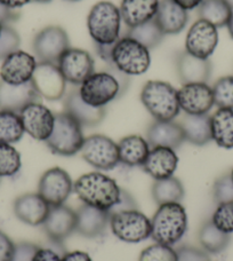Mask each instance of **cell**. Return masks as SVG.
Instances as JSON below:
<instances>
[{"label": "cell", "instance_id": "cell-1", "mask_svg": "<svg viewBox=\"0 0 233 261\" xmlns=\"http://www.w3.org/2000/svg\"><path fill=\"white\" fill-rule=\"evenodd\" d=\"M128 77L113 65H108L105 70L93 72L79 87V94L90 106L105 108L127 91Z\"/></svg>", "mask_w": 233, "mask_h": 261}, {"label": "cell", "instance_id": "cell-2", "mask_svg": "<svg viewBox=\"0 0 233 261\" xmlns=\"http://www.w3.org/2000/svg\"><path fill=\"white\" fill-rule=\"evenodd\" d=\"M120 186L100 171L85 173L74 181L73 193L83 204L109 212L119 202Z\"/></svg>", "mask_w": 233, "mask_h": 261}, {"label": "cell", "instance_id": "cell-3", "mask_svg": "<svg viewBox=\"0 0 233 261\" xmlns=\"http://www.w3.org/2000/svg\"><path fill=\"white\" fill-rule=\"evenodd\" d=\"M188 230V213L181 203L159 205L151 218V239L156 243L173 246Z\"/></svg>", "mask_w": 233, "mask_h": 261}, {"label": "cell", "instance_id": "cell-4", "mask_svg": "<svg viewBox=\"0 0 233 261\" xmlns=\"http://www.w3.org/2000/svg\"><path fill=\"white\" fill-rule=\"evenodd\" d=\"M141 101L155 120H174L181 113L179 93L169 83L149 81L142 88Z\"/></svg>", "mask_w": 233, "mask_h": 261}, {"label": "cell", "instance_id": "cell-5", "mask_svg": "<svg viewBox=\"0 0 233 261\" xmlns=\"http://www.w3.org/2000/svg\"><path fill=\"white\" fill-rule=\"evenodd\" d=\"M121 14L119 7L110 2H100L92 7L87 28L94 44L112 45L120 38Z\"/></svg>", "mask_w": 233, "mask_h": 261}, {"label": "cell", "instance_id": "cell-6", "mask_svg": "<svg viewBox=\"0 0 233 261\" xmlns=\"http://www.w3.org/2000/svg\"><path fill=\"white\" fill-rule=\"evenodd\" d=\"M85 141L82 126L68 113L55 114L52 134L46 140V146L55 155L70 157L80 152Z\"/></svg>", "mask_w": 233, "mask_h": 261}, {"label": "cell", "instance_id": "cell-7", "mask_svg": "<svg viewBox=\"0 0 233 261\" xmlns=\"http://www.w3.org/2000/svg\"><path fill=\"white\" fill-rule=\"evenodd\" d=\"M151 64L150 49L129 36H124L113 44L111 64L127 76H139Z\"/></svg>", "mask_w": 233, "mask_h": 261}, {"label": "cell", "instance_id": "cell-8", "mask_svg": "<svg viewBox=\"0 0 233 261\" xmlns=\"http://www.w3.org/2000/svg\"><path fill=\"white\" fill-rule=\"evenodd\" d=\"M109 227L116 239L137 244L151 237V219L138 208L110 214Z\"/></svg>", "mask_w": 233, "mask_h": 261}, {"label": "cell", "instance_id": "cell-9", "mask_svg": "<svg viewBox=\"0 0 233 261\" xmlns=\"http://www.w3.org/2000/svg\"><path fill=\"white\" fill-rule=\"evenodd\" d=\"M81 157L87 164L99 171H110L120 164L118 143L103 134H93L85 138Z\"/></svg>", "mask_w": 233, "mask_h": 261}, {"label": "cell", "instance_id": "cell-10", "mask_svg": "<svg viewBox=\"0 0 233 261\" xmlns=\"http://www.w3.org/2000/svg\"><path fill=\"white\" fill-rule=\"evenodd\" d=\"M70 47L67 31L59 25L46 27L34 39V52L40 62L57 63L61 55Z\"/></svg>", "mask_w": 233, "mask_h": 261}, {"label": "cell", "instance_id": "cell-11", "mask_svg": "<svg viewBox=\"0 0 233 261\" xmlns=\"http://www.w3.org/2000/svg\"><path fill=\"white\" fill-rule=\"evenodd\" d=\"M73 181L62 167H52L44 172L38 184V194L49 206L62 205L73 193Z\"/></svg>", "mask_w": 233, "mask_h": 261}, {"label": "cell", "instance_id": "cell-12", "mask_svg": "<svg viewBox=\"0 0 233 261\" xmlns=\"http://www.w3.org/2000/svg\"><path fill=\"white\" fill-rule=\"evenodd\" d=\"M57 67L62 72L65 82L79 85L95 72V62L92 55L80 48L70 47L61 55Z\"/></svg>", "mask_w": 233, "mask_h": 261}, {"label": "cell", "instance_id": "cell-13", "mask_svg": "<svg viewBox=\"0 0 233 261\" xmlns=\"http://www.w3.org/2000/svg\"><path fill=\"white\" fill-rule=\"evenodd\" d=\"M24 132L37 141H46L52 134L55 123V114L39 101L32 102L18 114Z\"/></svg>", "mask_w": 233, "mask_h": 261}, {"label": "cell", "instance_id": "cell-14", "mask_svg": "<svg viewBox=\"0 0 233 261\" xmlns=\"http://www.w3.org/2000/svg\"><path fill=\"white\" fill-rule=\"evenodd\" d=\"M218 45V30L207 21L199 20L191 25L185 38V50L195 58L209 60Z\"/></svg>", "mask_w": 233, "mask_h": 261}, {"label": "cell", "instance_id": "cell-15", "mask_svg": "<svg viewBox=\"0 0 233 261\" xmlns=\"http://www.w3.org/2000/svg\"><path fill=\"white\" fill-rule=\"evenodd\" d=\"M32 83L39 96L48 101H59L65 94L67 82L56 63L39 62L32 77Z\"/></svg>", "mask_w": 233, "mask_h": 261}, {"label": "cell", "instance_id": "cell-16", "mask_svg": "<svg viewBox=\"0 0 233 261\" xmlns=\"http://www.w3.org/2000/svg\"><path fill=\"white\" fill-rule=\"evenodd\" d=\"M177 93L181 110L188 115H208L215 106L213 88L207 83L183 84Z\"/></svg>", "mask_w": 233, "mask_h": 261}, {"label": "cell", "instance_id": "cell-17", "mask_svg": "<svg viewBox=\"0 0 233 261\" xmlns=\"http://www.w3.org/2000/svg\"><path fill=\"white\" fill-rule=\"evenodd\" d=\"M37 64L38 63L34 55L17 49L3 60L0 67V81L11 85H22L31 82Z\"/></svg>", "mask_w": 233, "mask_h": 261}, {"label": "cell", "instance_id": "cell-18", "mask_svg": "<svg viewBox=\"0 0 233 261\" xmlns=\"http://www.w3.org/2000/svg\"><path fill=\"white\" fill-rule=\"evenodd\" d=\"M41 226L50 242L63 244V242L76 231L77 213L65 204L50 206Z\"/></svg>", "mask_w": 233, "mask_h": 261}, {"label": "cell", "instance_id": "cell-19", "mask_svg": "<svg viewBox=\"0 0 233 261\" xmlns=\"http://www.w3.org/2000/svg\"><path fill=\"white\" fill-rule=\"evenodd\" d=\"M39 99L40 96L32 81L22 85H11L0 81V110L20 114L27 105L39 101Z\"/></svg>", "mask_w": 233, "mask_h": 261}, {"label": "cell", "instance_id": "cell-20", "mask_svg": "<svg viewBox=\"0 0 233 261\" xmlns=\"http://www.w3.org/2000/svg\"><path fill=\"white\" fill-rule=\"evenodd\" d=\"M49 208V204L38 193H27L18 196L13 204L16 218L30 226L43 225Z\"/></svg>", "mask_w": 233, "mask_h": 261}, {"label": "cell", "instance_id": "cell-21", "mask_svg": "<svg viewBox=\"0 0 233 261\" xmlns=\"http://www.w3.org/2000/svg\"><path fill=\"white\" fill-rule=\"evenodd\" d=\"M177 165H179V157L174 149L152 147L142 167L152 179L161 180L173 176Z\"/></svg>", "mask_w": 233, "mask_h": 261}, {"label": "cell", "instance_id": "cell-22", "mask_svg": "<svg viewBox=\"0 0 233 261\" xmlns=\"http://www.w3.org/2000/svg\"><path fill=\"white\" fill-rule=\"evenodd\" d=\"M64 111L77 120L82 127H94L105 117V108H95L81 99L79 90H73L65 96Z\"/></svg>", "mask_w": 233, "mask_h": 261}, {"label": "cell", "instance_id": "cell-23", "mask_svg": "<svg viewBox=\"0 0 233 261\" xmlns=\"http://www.w3.org/2000/svg\"><path fill=\"white\" fill-rule=\"evenodd\" d=\"M147 140L152 147L180 148L185 141L184 132L175 120H155L147 130Z\"/></svg>", "mask_w": 233, "mask_h": 261}, {"label": "cell", "instance_id": "cell-24", "mask_svg": "<svg viewBox=\"0 0 233 261\" xmlns=\"http://www.w3.org/2000/svg\"><path fill=\"white\" fill-rule=\"evenodd\" d=\"M176 71L183 84L207 83L213 67L209 60L195 58L184 50L176 55Z\"/></svg>", "mask_w": 233, "mask_h": 261}, {"label": "cell", "instance_id": "cell-25", "mask_svg": "<svg viewBox=\"0 0 233 261\" xmlns=\"http://www.w3.org/2000/svg\"><path fill=\"white\" fill-rule=\"evenodd\" d=\"M77 228L76 231L87 239L103 234L110 223V214L104 210L83 204L77 211Z\"/></svg>", "mask_w": 233, "mask_h": 261}, {"label": "cell", "instance_id": "cell-26", "mask_svg": "<svg viewBox=\"0 0 233 261\" xmlns=\"http://www.w3.org/2000/svg\"><path fill=\"white\" fill-rule=\"evenodd\" d=\"M155 21L165 36L177 35L183 31L188 24L189 14L186 9L177 5L174 0H161Z\"/></svg>", "mask_w": 233, "mask_h": 261}, {"label": "cell", "instance_id": "cell-27", "mask_svg": "<svg viewBox=\"0 0 233 261\" xmlns=\"http://www.w3.org/2000/svg\"><path fill=\"white\" fill-rule=\"evenodd\" d=\"M158 7L159 0H123L119 9L121 18L130 29L153 20Z\"/></svg>", "mask_w": 233, "mask_h": 261}, {"label": "cell", "instance_id": "cell-28", "mask_svg": "<svg viewBox=\"0 0 233 261\" xmlns=\"http://www.w3.org/2000/svg\"><path fill=\"white\" fill-rule=\"evenodd\" d=\"M150 149L148 140L142 135H127L118 142L120 164L128 167L142 166Z\"/></svg>", "mask_w": 233, "mask_h": 261}, {"label": "cell", "instance_id": "cell-29", "mask_svg": "<svg viewBox=\"0 0 233 261\" xmlns=\"http://www.w3.org/2000/svg\"><path fill=\"white\" fill-rule=\"evenodd\" d=\"M180 125L184 132L185 141L199 147L212 141L211 116L185 114Z\"/></svg>", "mask_w": 233, "mask_h": 261}, {"label": "cell", "instance_id": "cell-30", "mask_svg": "<svg viewBox=\"0 0 233 261\" xmlns=\"http://www.w3.org/2000/svg\"><path fill=\"white\" fill-rule=\"evenodd\" d=\"M212 140L218 147L233 149V109L218 108L211 116Z\"/></svg>", "mask_w": 233, "mask_h": 261}, {"label": "cell", "instance_id": "cell-31", "mask_svg": "<svg viewBox=\"0 0 233 261\" xmlns=\"http://www.w3.org/2000/svg\"><path fill=\"white\" fill-rule=\"evenodd\" d=\"M151 193L153 200L159 206L169 203H181L184 198L185 189L181 180L173 175L167 179L155 180Z\"/></svg>", "mask_w": 233, "mask_h": 261}, {"label": "cell", "instance_id": "cell-32", "mask_svg": "<svg viewBox=\"0 0 233 261\" xmlns=\"http://www.w3.org/2000/svg\"><path fill=\"white\" fill-rule=\"evenodd\" d=\"M233 9L225 0H202L199 5L200 20L207 21L214 27H226L232 17Z\"/></svg>", "mask_w": 233, "mask_h": 261}, {"label": "cell", "instance_id": "cell-33", "mask_svg": "<svg viewBox=\"0 0 233 261\" xmlns=\"http://www.w3.org/2000/svg\"><path fill=\"white\" fill-rule=\"evenodd\" d=\"M230 241L231 235L218 229L212 220L205 222L199 230L200 245L208 253L217 254L223 252L227 248Z\"/></svg>", "mask_w": 233, "mask_h": 261}, {"label": "cell", "instance_id": "cell-34", "mask_svg": "<svg viewBox=\"0 0 233 261\" xmlns=\"http://www.w3.org/2000/svg\"><path fill=\"white\" fill-rule=\"evenodd\" d=\"M24 133L20 115L13 111L0 110V143H16Z\"/></svg>", "mask_w": 233, "mask_h": 261}, {"label": "cell", "instance_id": "cell-35", "mask_svg": "<svg viewBox=\"0 0 233 261\" xmlns=\"http://www.w3.org/2000/svg\"><path fill=\"white\" fill-rule=\"evenodd\" d=\"M126 36H129L137 40L139 44L145 46L148 49H153L161 44L164 40L165 34L161 31L159 25L157 24L155 18L149 22L143 23L141 25L128 29Z\"/></svg>", "mask_w": 233, "mask_h": 261}, {"label": "cell", "instance_id": "cell-36", "mask_svg": "<svg viewBox=\"0 0 233 261\" xmlns=\"http://www.w3.org/2000/svg\"><path fill=\"white\" fill-rule=\"evenodd\" d=\"M22 167L21 153L13 144L0 143V178H12Z\"/></svg>", "mask_w": 233, "mask_h": 261}, {"label": "cell", "instance_id": "cell-37", "mask_svg": "<svg viewBox=\"0 0 233 261\" xmlns=\"http://www.w3.org/2000/svg\"><path fill=\"white\" fill-rule=\"evenodd\" d=\"M212 88L215 106L218 108L233 109V76L221 77Z\"/></svg>", "mask_w": 233, "mask_h": 261}, {"label": "cell", "instance_id": "cell-38", "mask_svg": "<svg viewBox=\"0 0 233 261\" xmlns=\"http://www.w3.org/2000/svg\"><path fill=\"white\" fill-rule=\"evenodd\" d=\"M138 261H177V253L173 246L155 243L142 251Z\"/></svg>", "mask_w": 233, "mask_h": 261}, {"label": "cell", "instance_id": "cell-39", "mask_svg": "<svg viewBox=\"0 0 233 261\" xmlns=\"http://www.w3.org/2000/svg\"><path fill=\"white\" fill-rule=\"evenodd\" d=\"M211 220L218 229L231 235L233 232V200L217 204Z\"/></svg>", "mask_w": 233, "mask_h": 261}, {"label": "cell", "instance_id": "cell-40", "mask_svg": "<svg viewBox=\"0 0 233 261\" xmlns=\"http://www.w3.org/2000/svg\"><path fill=\"white\" fill-rule=\"evenodd\" d=\"M20 45L21 38L16 30L9 25H4L0 35V60H4L9 54L16 52Z\"/></svg>", "mask_w": 233, "mask_h": 261}, {"label": "cell", "instance_id": "cell-41", "mask_svg": "<svg viewBox=\"0 0 233 261\" xmlns=\"http://www.w3.org/2000/svg\"><path fill=\"white\" fill-rule=\"evenodd\" d=\"M213 197L216 204H222L233 200V182L230 173L218 178L213 187Z\"/></svg>", "mask_w": 233, "mask_h": 261}, {"label": "cell", "instance_id": "cell-42", "mask_svg": "<svg viewBox=\"0 0 233 261\" xmlns=\"http://www.w3.org/2000/svg\"><path fill=\"white\" fill-rule=\"evenodd\" d=\"M53 246H44L37 250L34 261H62L63 254L67 252L63 249V244L50 242Z\"/></svg>", "mask_w": 233, "mask_h": 261}, {"label": "cell", "instance_id": "cell-43", "mask_svg": "<svg viewBox=\"0 0 233 261\" xmlns=\"http://www.w3.org/2000/svg\"><path fill=\"white\" fill-rule=\"evenodd\" d=\"M177 261H211L209 253L203 249L183 245L176 250Z\"/></svg>", "mask_w": 233, "mask_h": 261}, {"label": "cell", "instance_id": "cell-44", "mask_svg": "<svg viewBox=\"0 0 233 261\" xmlns=\"http://www.w3.org/2000/svg\"><path fill=\"white\" fill-rule=\"evenodd\" d=\"M39 246L30 242H21L15 244L12 261H34V257Z\"/></svg>", "mask_w": 233, "mask_h": 261}, {"label": "cell", "instance_id": "cell-45", "mask_svg": "<svg viewBox=\"0 0 233 261\" xmlns=\"http://www.w3.org/2000/svg\"><path fill=\"white\" fill-rule=\"evenodd\" d=\"M134 208H138L137 202L135 200L133 196L127 192V190L121 189L119 202L110 210L109 214H113L121 211H127V210H134Z\"/></svg>", "mask_w": 233, "mask_h": 261}, {"label": "cell", "instance_id": "cell-46", "mask_svg": "<svg viewBox=\"0 0 233 261\" xmlns=\"http://www.w3.org/2000/svg\"><path fill=\"white\" fill-rule=\"evenodd\" d=\"M15 243L7 234L0 230V261H12Z\"/></svg>", "mask_w": 233, "mask_h": 261}, {"label": "cell", "instance_id": "cell-47", "mask_svg": "<svg viewBox=\"0 0 233 261\" xmlns=\"http://www.w3.org/2000/svg\"><path fill=\"white\" fill-rule=\"evenodd\" d=\"M18 16H20V13L16 12L15 9H9L0 3V21H2L5 25H8V23L16 21Z\"/></svg>", "mask_w": 233, "mask_h": 261}, {"label": "cell", "instance_id": "cell-48", "mask_svg": "<svg viewBox=\"0 0 233 261\" xmlns=\"http://www.w3.org/2000/svg\"><path fill=\"white\" fill-rule=\"evenodd\" d=\"M62 261H93L92 257L85 251H71L65 252L62 257Z\"/></svg>", "mask_w": 233, "mask_h": 261}, {"label": "cell", "instance_id": "cell-49", "mask_svg": "<svg viewBox=\"0 0 233 261\" xmlns=\"http://www.w3.org/2000/svg\"><path fill=\"white\" fill-rule=\"evenodd\" d=\"M112 47H113V44L112 45L95 44L97 54H99V57L103 60L104 62L108 63V65L111 64V53H112Z\"/></svg>", "mask_w": 233, "mask_h": 261}, {"label": "cell", "instance_id": "cell-50", "mask_svg": "<svg viewBox=\"0 0 233 261\" xmlns=\"http://www.w3.org/2000/svg\"><path fill=\"white\" fill-rule=\"evenodd\" d=\"M31 0H0L4 6H6L9 9H18L23 6H25L26 4H29Z\"/></svg>", "mask_w": 233, "mask_h": 261}, {"label": "cell", "instance_id": "cell-51", "mask_svg": "<svg viewBox=\"0 0 233 261\" xmlns=\"http://www.w3.org/2000/svg\"><path fill=\"white\" fill-rule=\"evenodd\" d=\"M174 2L177 5H180L181 7L186 9V11H191V9L199 7V5L202 3V0H174Z\"/></svg>", "mask_w": 233, "mask_h": 261}, {"label": "cell", "instance_id": "cell-52", "mask_svg": "<svg viewBox=\"0 0 233 261\" xmlns=\"http://www.w3.org/2000/svg\"><path fill=\"white\" fill-rule=\"evenodd\" d=\"M226 28H227V31H229V34H230V36H231V38L233 39V14H232V17L230 18V21H229V23H227V25H226Z\"/></svg>", "mask_w": 233, "mask_h": 261}, {"label": "cell", "instance_id": "cell-53", "mask_svg": "<svg viewBox=\"0 0 233 261\" xmlns=\"http://www.w3.org/2000/svg\"><path fill=\"white\" fill-rule=\"evenodd\" d=\"M31 2L39 3V4H46V3H49V2H52V0H31Z\"/></svg>", "mask_w": 233, "mask_h": 261}, {"label": "cell", "instance_id": "cell-54", "mask_svg": "<svg viewBox=\"0 0 233 261\" xmlns=\"http://www.w3.org/2000/svg\"><path fill=\"white\" fill-rule=\"evenodd\" d=\"M4 23L2 22V21H0V35H2V31H3V29H4Z\"/></svg>", "mask_w": 233, "mask_h": 261}, {"label": "cell", "instance_id": "cell-55", "mask_svg": "<svg viewBox=\"0 0 233 261\" xmlns=\"http://www.w3.org/2000/svg\"><path fill=\"white\" fill-rule=\"evenodd\" d=\"M225 2L230 5V6L232 7V9H233V0H225Z\"/></svg>", "mask_w": 233, "mask_h": 261}, {"label": "cell", "instance_id": "cell-56", "mask_svg": "<svg viewBox=\"0 0 233 261\" xmlns=\"http://www.w3.org/2000/svg\"><path fill=\"white\" fill-rule=\"evenodd\" d=\"M230 175H231V179H232V182H233V169L230 172Z\"/></svg>", "mask_w": 233, "mask_h": 261}, {"label": "cell", "instance_id": "cell-57", "mask_svg": "<svg viewBox=\"0 0 233 261\" xmlns=\"http://www.w3.org/2000/svg\"><path fill=\"white\" fill-rule=\"evenodd\" d=\"M67 2H71V3H76V2H80V0H67Z\"/></svg>", "mask_w": 233, "mask_h": 261}, {"label": "cell", "instance_id": "cell-58", "mask_svg": "<svg viewBox=\"0 0 233 261\" xmlns=\"http://www.w3.org/2000/svg\"><path fill=\"white\" fill-rule=\"evenodd\" d=\"M0 184H2V178H0Z\"/></svg>", "mask_w": 233, "mask_h": 261}]
</instances>
